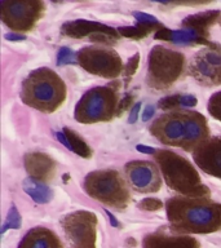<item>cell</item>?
<instances>
[{"instance_id": "cell-15", "label": "cell", "mask_w": 221, "mask_h": 248, "mask_svg": "<svg viewBox=\"0 0 221 248\" xmlns=\"http://www.w3.org/2000/svg\"><path fill=\"white\" fill-rule=\"evenodd\" d=\"M25 166L31 177L39 181H46L53 177L54 162L47 154L32 153L25 156Z\"/></svg>"}, {"instance_id": "cell-18", "label": "cell", "mask_w": 221, "mask_h": 248, "mask_svg": "<svg viewBox=\"0 0 221 248\" xmlns=\"http://www.w3.org/2000/svg\"><path fill=\"white\" fill-rule=\"evenodd\" d=\"M155 39H162V40H168L174 44H191V43H203L205 44L207 40L203 36L202 32H199L195 29L186 27L184 30H168V29H160L157 31Z\"/></svg>"}, {"instance_id": "cell-11", "label": "cell", "mask_w": 221, "mask_h": 248, "mask_svg": "<svg viewBox=\"0 0 221 248\" xmlns=\"http://www.w3.org/2000/svg\"><path fill=\"white\" fill-rule=\"evenodd\" d=\"M129 182L140 193H154L160 187V178H159L157 167L150 162H136L128 163L126 167Z\"/></svg>"}, {"instance_id": "cell-28", "label": "cell", "mask_w": 221, "mask_h": 248, "mask_svg": "<svg viewBox=\"0 0 221 248\" xmlns=\"http://www.w3.org/2000/svg\"><path fill=\"white\" fill-rule=\"evenodd\" d=\"M140 208L146 209V211H157V209H160L163 207V203L159 199H155V198H146L143 201L140 202Z\"/></svg>"}, {"instance_id": "cell-10", "label": "cell", "mask_w": 221, "mask_h": 248, "mask_svg": "<svg viewBox=\"0 0 221 248\" xmlns=\"http://www.w3.org/2000/svg\"><path fill=\"white\" fill-rule=\"evenodd\" d=\"M1 7L4 22L16 30L30 29L42 11L39 0H3Z\"/></svg>"}, {"instance_id": "cell-8", "label": "cell", "mask_w": 221, "mask_h": 248, "mask_svg": "<svg viewBox=\"0 0 221 248\" xmlns=\"http://www.w3.org/2000/svg\"><path fill=\"white\" fill-rule=\"evenodd\" d=\"M78 62L88 73L104 78H115L122 73L123 65L119 56L112 50L85 48L78 53Z\"/></svg>"}, {"instance_id": "cell-14", "label": "cell", "mask_w": 221, "mask_h": 248, "mask_svg": "<svg viewBox=\"0 0 221 248\" xmlns=\"http://www.w3.org/2000/svg\"><path fill=\"white\" fill-rule=\"evenodd\" d=\"M61 31L67 36H73V38H83L87 35L95 36L97 34H106L114 38L118 36V32L111 27L102 25V23L93 22V21H87V19H77V21L66 22L61 27Z\"/></svg>"}, {"instance_id": "cell-29", "label": "cell", "mask_w": 221, "mask_h": 248, "mask_svg": "<svg viewBox=\"0 0 221 248\" xmlns=\"http://www.w3.org/2000/svg\"><path fill=\"white\" fill-rule=\"evenodd\" d=\"M139 62H140V56L136 53L133 57L128 60V62L126 63V66H124V75H126L127 78L132 77V75L136 73L137 67H139Z\"/></svg>"}, {"instance_id": "cell-7", "label": "cell", "mask_w": 221, "mask_h": 248, "mask_svg": "<svg viewBox=\"0 0 221 248\" xmlns=\"http://www.w3.org/2000/svg\"><path fill=\"white\" fill-rule=\"evenodd\" d=\"M184 69V56L163 46L153 48L149 57L147 83L154 88H167L177 80Z\"/></svg>"}, {"instance_id": "cell-3", "label": "cell", "mask_w": 221, "mask_h": 248, "mask_svg": "<svg viewBox=\"0 0 221 248\" xmlns=\"http://www.w3.org/2000/svg\"><path fill=\"white\" fill-rule=\"evenodd\" d=\"M66 87L57 74L43 67L32 71L23 81L21 98L40 111L52 112L65 101Z\"/></svg>"}, {"instance_id": "cell-20", "label": "cell", "mask_w": 221, "mask_h": 248, "mask_svg": "<svg viewBox=\"0 0 221 248\" xmlns=\"http://www.w3.org/2000/svg\"><path fill=\"white\" fill-rule=\"evenodd\" d=\"M220 16V12L219 11H209L205 12V13H199V15L190 16L188 18L184 19V25L186 27H191V29H195L199 32H205L207 27L209 25H212L215 21L217 19V17Z\"/></svg>"}, {"instance_id": "cell-2", "label": "cell", "mask_w": 221, "mask_h": 248, "mask_svg": "<svg viewBox=\"0 0 221 248\" xmlns=\"http://www.w3.org/2000/svg\"><path fill=\"white\" fill-rule=\"evenodd\" d=\"M163 143L188 150L198 147L208 137L205 116L194 111H174L160 116L150 128Z\"/></svg>"}, {"instance_id": "cell-35", "label": "cell", "mask_w": 221, "mask_h": 248, "mask_svg": "<svg viewBox=\"0 0 221 248\" xmlns=\"http://www.w3.org/2000/svg\"><path fill=\"white\" fill-rule=\"evenodd\" d=\"M137 150L140 153H142V154H155L157 150L153 149V147H149V146H143V145H137Z\"/></svg>"}, {"instance_id": "cell-19", "label": "cell", "mask_w": 221, "mask_h": 248, "mask_svg": "<svg viewBox=\"0 0 221 248\" xmlns=\"http://www.w3.org/2000/svg\"><path fill=\"white\" fill-rule=\"evenodd\" d=\"M22 189L27 195H30L36 203L46 204L52 199V191L46 184L32 177H27L22 184Z\"/></svg>"}, {"instance_id": "cell-5", "label": "cell", "mask_w": 221, "mask_h": 248, "mask_svg": "<svg viewBox=\"0 0 221 248\" xmlns=\"http://www.w3.org/2000/svg\"><path fill=\"white\" fill-rule=\"evenodd\" d=\"M84 189L92 198L116 208H123L129 201L126 182L116 170L91 172L84 180Z\"/></svg>"}, {"instance_id": "cell-16", "label": "cell", "mask_w": 221, "mask_h": 248, "mask_svg": "<svg viewBox=\"0 0 221 248\" xmlns=\"http://www.w3.org/2000/svg\"><path fill=\"white\" fill-rule=\"evenodd\" d=\"M18 248H62L56 234L44 228H35L23 236Z\"/></svg>"}, {"instance_id": "cell-25", "label": "cell", "mask_w": 221, "mask_h": 248, "mask_svg": "<svg viewBox=\"0 0 221 248\" xmlns=\"http://www.w3.org/2000/svg\"><path fill=\"white\" fill-rule=\"evenodd\" d=\"M208 111L209 114L221 122V92L215 93L208 102Z\"/></svg>"}, {"instance_id": "cell-1", "label": "cell", "mask_w": 221, "mask_h": 248, "mask_svg": "<svg viewBox=\"0 0 221 248\" xmlns=\"http://www.w3.org/2000/svg\"><path fill=\"white\" fill-rule=\"evenodd\" d=\"M168 220L176 230L211 232L221 228V204L205 197H177L167 203Z\"/></svg>"}, {"instance_id": "cell-26", "label": "cell", "mask_w": 221, "mask_h": 248, "mask_svg": "<svg viewBox=\"0 0 221 248\" xmlns=\"http://www.w3.org/2000/svg\"><path fill=\"white\" fill-rule=\"evenodd\" d=\"M133 17L137 19V22L140 25H145V26L154 27L155 25H158V19L153 17V16L147 15V13H142V12H135L133 13Z\"/></svg>"}, {"instance_id": "cell-23", "label": "cell", "mask_w": 221, "mask_h": 248, "mask_svg": "<svg viewBox=\"0 0 221 248\" xmlns=\"http://www.w3.org/2000/svg\"><path fill=\"white\" fill-rule=\"evenodd\" d=\"M19 226H21V216H19L16 205L13 204L9 209V212H8L7 220H5L3 228H1V234H4L8 229H19Z\"/></svg>"}, {"instance_id": "cell-22", "label": "cell", "mask_w": 221, "mask_h": 248, "mask_svg": "<svg viewBox=\"0 0 221 248\" xmlns=\"http://www.w3.org/2000/svg\"><path fill=\"white\" fill-rule=\"evenodd\" d=\"M153 27L145 26V25H140L136 27H119L118 31H119L120 34L123 35V36H127V38H132V39H141L143 36H146L149 34V31L151 30Z\"/></svg>"}, {"instance_id": "cell-6", "label": "cell", "mask_w": 221, "mask_h": 248, "mask_svg": "<svg viewBox=\"0 0 221 248\" xmlns=\"http://www.w3.org/2000/svg\"><path fill=\"white\" fill-rule=\"evenodd\" d=\"M116 88L114 84L96 87L81 97L75 108V119L80 123L110 120L116 114Z\"/></svg>"}, {"instance_id": "cell-37", "label": "cell", "mask_w": 221, "mask_h": 248, "mask_svg": "<svg viewBox=\"0 0 221 248\" xmlns=\"http://www.w3.org/2000/svg\"><path fill=\"white\" fill-rule=\"evenodd\" d=\"M106 215H108L109 220H110V225H111V226H114V228H119L120 224L118 222V220L115 218V216H114L112 213L109 212V211H106Z\"/></svg>"}, {"instance_id": "cell-33", "label": "cell", "mask_w": 221, "mask_h": 248, "mask_svg": "<svg viewBox=\"0 0 221 248\" xmlns=\"http://www.w3.org/2000/svg\"><path fill=\"white\" fill-rule=\"evenodd\" d=\"M155 114V108L153 105H147L146 108H145V110H143L142 112V120L143 122H147V120H150L153 116H154Z\"/></svg>"}, {"instance_id": "cell-17", "label": "cell", "mask_w": 221, "mask_h": 248, "mask_svg": "<svg viewBox=\"0 0 221 248\" xmlns=\"http://www.w3.org/2000/svg\"><path fill=\"white\" fill-rule=\"evenodd\" d=\"M143 248H198V242L189 236L149 235L143 240Z\"/></svg>"}, {"instance_id": "cell-38", "label": "cell", "mask_w": 221, "mask_h": 248, "mask_svg": "<svg viewBox=\"0 0 221 248\" xmlns=\"http://www.w3.org/2000/svg\"><path fill=\"white\" fill-rule=\"evenodd\" d=\"M153 1H158V3H170L171 0H153Z\"/></svg>"}, {"instance_id": "cell-39", "label": "cell", "mask_w": 221, "mask_h": 248, "mask_svg": "<svg viewBox=\"0 0 221 248\" xmlns=\"http://www.w3.org/2000/svg\"><path fill=\"white\" fill-rule=\"evenodd\" d=\"M219 83H221V70H220V74H219Z\"/></svg>"}, {"instance_id": "cell-32", "label": "cell", "mask_w": 221, "mask_h": 248, "mask_svg": "<svg viewBox=\"0 0 221 248\" xmlns=\"http://www.w3.org/2000/svg\"><path fill=\"white\" fill-rule=\"evenodd\" d=\"M140 108H141V104L140 102H137V104L132 108V111L131 114H129V118H128V122L131 124L136 123L137 122V118H139V111H140Z\"/></svg>"}, {"instance_id": "cell-30", "label": "cell", "mask_w": 221, "mask_h": 248, "mask_svg": "<svg viewBox=\"0 0 221 248\" xmlns=\"http://www.w3.org/2000/svg\"><path fill=\"white\" fill-rule=\"evenodd\" d=\"M198 104V100L193 94H185V96L180 97V105L186 106V108H193Z\"/></svg>"}, {"instance_id": "cell-4", "label": "cell", "mask_w": 221, "mask_h": 248, "mask_svg": "<svg viewBox=\"0 0 221 248\" xmlns=\"http://www.w3.org/2000/svg\"><path fill=\"white\" fill-rule=\"evenodd\" d=\"M167 185L185 197H207L208 187L201 182L197 170L181 155L168 150H157L154 154Z\"/></svg>"}, {"instance_id": "cell-31", "label": "cell", "mask_w": 221, "mask_h": 248, "mask_svg": "<svg viewBox=\"0 0 221 248\" xmlns=\"http://www.w3.org/2000/svg\"><path fill=\"white\" fill-rule=\"evenodd\" d=\"M132 100H133V97H132V94H127V96L124 97L123 100L120 101V104H118V110H116V114L119 115L120 112H123L126 108L129 106V104L132 102Z\"/></svg>"}, {"instance_id": "cell-34", "label": "cell", "mask_w": 221, "mask_h": 248, "mask_svg": "<svg viewBox=\"0 0 221 248\" xmlns=\"http://www.w3.org/2000/svg\"><path fill=\"white\" fill-rule=\"evenodd\" d=\"M5 39H7V40H11V42H21V40H25V39H26V36L22 34L11 32V34L5 35Z\"/></svg>"}, {"instance_id": "cell-9", "label": "cell", "mask_w": 221, "mask_h": 248, "mask_svg": "<svg viewBox=\"0 0 221 248\" xmlns=\"http://www.w3.org/2000/svg\"><path fill=\"white\" fill-rule=\"evenodd\" d=\"M71 248H95L96 216L87 211L71 213L63 221Z\"/></svg>"}, {"instance_id": "cell-36", "label": "cell", "mask_w": 221, "mask_h": 248, "mask_svg": "<svg viewBox=\"0 0 221 248\" xmlns=\"http://www.w3.org/2000/svg\"><path fill=\"white\" fill-rule=\"evenodd\" d=\"M171 1H174V3H180V4H201L205 3L208 0H171Z\"/></svg>"}, {"instance_id": "cell-27", "label": "cell", "mask_w": 221, "mask_h": 248, "mask_svg": "<svg viewBox=\"0 0 221 248\" xmlns=\"http://www.w3.org/2000/svg\"><path fill=\"white\" fill-rule=\"evenodd\" d=\"M180 97H181L180 94L164 97V98H162V100L159 101V108H163V110H171V108L181 106V105H180Z\"/></svg>"}, {"instance_id": "cell-21", "label": "cell", "mask_w": 221, "mask_h": 248, "mask_svg": "<svg viewBox=\"0 0 221 248\" xmlns=\"http://www.w3.org/2000/svg\"><path fill=\"white\" fill-rule=\"evenodd\" d=\"M63 133H65L66 139L70 143V150L77 153L79 156L81 158H91L92 155V150L89 149V146L87 145L84 140L80 139V136L78 135L77 132L71 131L69 128H63Z\"/></svg>"}, {"instance_id": "cell-24", "label": "cell", "mask_w": 221, "mask_h": 248, "mask_svg": "<svg viewBox=\"0 0 221 248\" xmlns=\"http://www.w3.org/2000/svg\"><path fill=\"white\" fill-rule=\"evenodd\" d=\"M78 60V54H75L73 50L67 48V46H63L61 49L58 50L57 54V65L58 66H65L70 65V63H75V61Z\"/></svg>"}, {"instance_id": "cell-13", "label": "cell", "mask_w": 221, "mask_h": 248, "mask_svg": "<svg viewBox=\"0 0 221 248\" xmlns=\"http://www.w3.org/2000/svg\"><path fill=\"white\" fill-rule=\"evenodd\" d=\"M221 70V52L207 50L195 57L193 75L205 84H219V74Z\"/></svg>"}, {"instance_id": "cell-12", "label": "cell", "mask_w": 221, "mask_h": 248, "mask_svg": "<svg viewBox=\"0 0 221 248\" xmlns=\"http://www.w3.org/2000/svg\"><path fill=\"white\" fill-rule=\"evenodd\" d=\"M194 160L205 173L221 178V137L202 142L194 150Z\"/></svg>"}]
</instances>
